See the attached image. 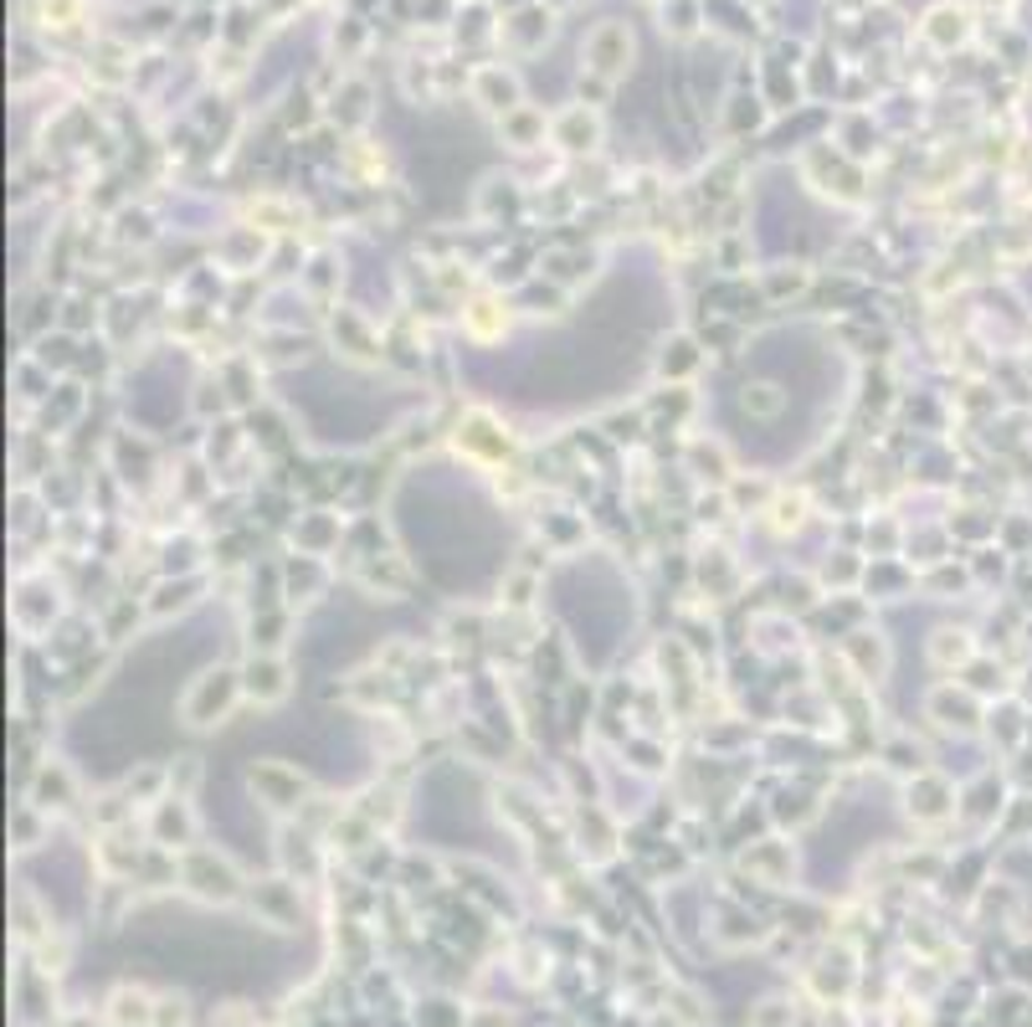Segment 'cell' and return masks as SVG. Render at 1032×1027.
I'll return each mask as SVG.
<instances>
[{
	"label": "cell",
	"instance_id": "obj_1",
	"mask_svg": "<svg viewBox=\"0 0 1032 1027\" xmlns=\"http://www.w3.org/2000/svg\"><path fill=\"white\" fill-rule=\"evenodd\" d=\"M185 879H191V889H196V894H206V900H232V894H236V873L221 864V858H196Z\"/></svg>",
	"mask_w": 1032,
	"mask_h": 1027
},
{
	"label": "cell",
	"instance_id": "obj_2",
	"mask_svg": "<svg viewBox=\"0 0 1032 1027\" xmlns=\"http://www.w3.org/2000/svg\"><path fill=\"white\" fill-rule=\"evenodd\" d=\"M242 678H247V694H253V699H283L288 668L272 663V658H253V663L242 668Z\"/></svg>",
	"mask_w": 1032,
	"mask_h": 1027
},
{
	"label": "cell",
	"instance_id": "obj_3",
	"mask_svg": "<svg viewBox=\"0 0 1032 1027\" xmlns=\"http://www.w3.org/2000/svg\"><path fill=\"white\" fill-rule=\"evenodd\" d=\"M232 688H236V678H232V673H206V684H200V694H206V699L217 704V709H226V704H232ZM185 714H191V724H200V720H206V709H200V704H185Z\"/></svg>",
	"mask_w": 1032,
	"mask_h": 1027
},
{
	"label": "cell",
	"instance_id": "obj_4",
	"mask_svg": "<svg viewBox=\"0 0 1032 1027\" xmlns=\"http://www.w3.org/2000/svg\"><path fill=\"white\" fill-rule=\"evenodd\" d=\"M750 1027H791V1007L786 1002H765V1012H755Z\"/></svg>",
	"mask_w": 1032,
	"mask_h": 1027
}]
</instances>
